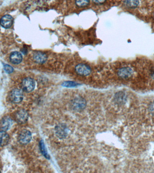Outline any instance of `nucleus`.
Segmentation results:
<instances>
[{
	"label": "nucleus",
	"mask_w": 154,
	"mask_h": 173,
	"mask_svg": "<svg viewBox=\"0 0 154 173\" xmlns=\"http://www.w3.org/2000/svg\"><path fill=\"white\" fill-rule=\"evenodd\" d=\"M80 85L79 83L73 81H66L62 84L63 87L67 88L76 87H78Z\"/></svg>",
	"instance_id": "f3484780"
},
{
	"label": "nucleus",
	"mask_w": 154,
	"mask_h": 173,
	"mask_svg": "<svg viewBox=\"0 0 154 173\" xmlns=\"http://www.w3.org/2000/svg\"><path fill=\"white\" fill-rule=\"evenodd\" d=\"M106 0H93V1L97 4H102L104 3Z\"/></svg>",
	"instance_id": "412c9836"
},
{
	"label": "nucleus",
	"mask_w": 154,
	"mask_h": 173,
	"mask_svg": "<svg viewBox=\"0 0 154 173\" xmlns=\"http://www.w3.org/2000/svg\"><path fill=\"white\" fill-rule=\"evenodd\" d=\"M33 59L37 63L43 64L47 61V56L43 52L37 51L34 54Z\"/></svg>",
	"instance_id": "f8f14e48"
},
{
	"label": "nucleus",
	"mask_w": 154,
	"mask_h": 173,
	"mask_svg": "<svg viewBox=\"0 0 154 173\" xmlns=\"http://www.w3.org/2000/svg\"><path fill=\"white\" fill-rule=\"evenodd\" d=\"M32 134L27 130H23L19 134V142L22 145H26L32 139Z\"/></svg>",
	"instance_id": "20e7f679"
},
{
	"label": "nucleus",
	"mask_w": 154,
	"mask_h": 173,
	"mask_svg": "<svg viewBox=\"0 0 154 173\" xmlns=\"http://www.w3.org/2000/svg\"><path fill=\"white\" fill-rule=\"evenodd\" d=\"M15 118L17 123L25 124L28 120V113L24 109L19 110L15 114Z\"/></svg>",
	"instance_id": "39448f33"
},
{
	"label": "nucleus",
	"mask_w": 154,
	"mask_h": 173,
	"mask_svg": "<svg viewBox=\"0 0 154 173\" xmlns=\"http://www.w3.org/2000/svg\"><path fill=\"white\" fill-rule=\"evenodd\" d=\"M10 136L6 131H0V147H4L8 143Z\"/></svg>",
	"instance_id": "ddd939ff"
},
{
	"label": "nucleus",
	"mask_w": 154,
	"mask_h": 173,
	"mask_svg": "<svg viewBox=\"0 0 154 173\" xmlns=\"http://www.w3.org/2000/svg\"><path fill=\"white\" fill-rule=\"evenodd\" d=\"M133 74V71L129 67L121 68L118 72V75L122 79H126L130 78Z\"/></svg>",
	"instance_id": "6e6552de"
},
{
	"label": "nucleus",
	"mask_w": 154,
	"mask_h": 173,
	"mask_svg": "<svg viewBox=\"0 0 154 173\" xmlns=\"http://www.w3.org/2000/svg\"><path fill=\"white\" fill-rule=\"evenodd\" d=\"M22 51L24 54H26L27 52V50L24 48H23V49H22Z\"/></svg>",
	"instance_id": "5701e85b"
},
{
	"label": "nucleus",
	"mask_w": 154,
	"mask_h": 173,
	"mask_svg": "<svg viewBox=\"0 0 154 173\" xmlns=\"http://www.w3.org/2000/svg\"><path fill=\"white\" fill-rule=\"evenodd\" d=\"M12 120L9 117H5L0 121V129L1 131H7L12 125Z\"/></svg>",
	"instance_id": "9d476101"
},
{
	"label": "nucleus",
	"mask_w": 154,
	"mask_h": 173,
	"mask_svg": "<svg viewBox=\"0 0 154 173\" xmlns=\"http://www.w3.org/2000/svg\"><path fill=\"white\" fill-rule=\"evenodd\" d=\"M22 56L21 53L18 51H14L10 54V62L13 64L18 65L22 62Z\"/></svg>",
	"instance_id": "9b49d317"
},
{
	"label": "nucleus",
	"mask_w": 154,
	"mask_h": 173,
	"mask_svg": "<svg viewBox=\"0 0 154 173\" xmlns=\"http://www.w3.org/2000/svg\"><path fill=\"white\" fill-rule=\"evenodd\" d=\"M40 149L41 151L42 155L44 156V157L47 159H49L50 158L49 155L48 154L47 151V149L45 147V145H44V143L42 140H41L39 143Z\"/></svg>",
	"instance_id": "2eb2a0df"
},
{
	"label": "nucleus",
	"mask_w": 154,
	"mask_h": 173,
	"mask_svg": "<svg viewBox=\"0 0 154 173\" xmlns=\"http://www.w3.org/2000/svg\"><path fill=\"white\" fill-rule=\"evenodd\" d=\"M1 171H0V173H1Z\"/></svg>",
	"instance_id": "b1692460"
},
{
	"label": "nucleus",
	"mask_w": 154,
	"mask_h": 173,
	"mask_svg": "<svg viewBox=\"0 0 154 173\" xmlns=\"http://www.w3.org/2000/svg\"><path fill=\"white\" fill-rule=\"evenodd\" d=\"M55 132L58 137L64 138L68 134V128L66 125L63 124H59L55 128Z\"/></svg>",
	"instance_id": "423d86ee"
},
{
	"label": "nucleus",
	"mask_w": 154,
	"mask_h": 173,
	"mask_svg": "<svg viewBox=\"0 0 154 173\" xmlns=\"http://www.w3.org/2000/svg\"><path fill=\"white\" fill-rule=\"evenodd\" d=\"M24 95L23 92L17 88L13 89L9 94V99L13 103H19L23 100Z\"/></svg>",
	"instance_id": "f257e3e1"
},
{
	"label": "nucleus",
	"mask_w": 154,
	"mask_h": 173,
	"mask_svg": "<svg viewBox=\"0 0 154 173\" xmlns=\"http://www.w3.org/2000/svg\"><path fill=\"white\" fill-rule=\"evenodd\" d=\"M149 110L151 114L154 115V102H152L149 107Z\"/></svg>",
	"instance_id": "aec40b11"
},
{
	"label": "nucleus",
	"mask_w": 154,
	"mask_h": 173,
	"mask_svg": "<svg viewBox=\"0 0 154 173\" xmlns=\"http://www.w3.org/2000/svg\"></svg>",
	"instance_id": "393cba45"
},
{
	"label": "nucleus",
	"mask_w": 154,
	"mask_h": 173,
	"mask_svg": "<svg viewBox=\"0 0 154 173\" xmlns=\"http://www.w3.org/2000/svg\"><path fill=\"white\" fill-rule=\"evenodd\" d=\"M35 87V81L32 78H25L22 81L21 83V87L25 92L29 93L34 89Z\"/></svg>",
	"instance_id": "7ed1b4c3"
},
{
	"label": "nucleus",
	"mask_w": 154,
	"mask_h": 173,
	"mask_svg": "<svg viewBox=\"0 0 154 173\" xmlns=\"http://www.w3.org/2000/svg\"><path fill=\"white\" fill-rule=\"evenodd\" d=\"M139 3V0H127L125 2L126 6L131 8H134L138 7Z\"/></svg>",
	"instance_id": "dca6fc26"
},
{
	"label": "nucleus",
	"mask_w": 154,
	"mask_h": 173,
	"mask_svg": "<svg viewBox=\"0 0 154 173\" xmlns=\"http://www.w3.org/2000/svg\"><path fill=\"white\" fill-rule=\"evenodd\" d=\"M151 76L152 78L154 79V68L151 71Z\"/></svg>",
	"instance_id": "4be33fe9"
},
{
	"label": "nucleus",
	"mask_w": 154,
	"mask_h": 173,
	"mask_svg": "<svg viewBox=\"0 0 154 173\" xmlns=\"http://www.w3.org/2000/svg\"><path fill=\"white\" fill-rule=\"evenodd\" d=\"M13 18L10 15H7L3 16L0 20V25L5 28L10 27L13 25Z\"/></svg>",
	"instance_id": "1a4fd4ad"
},
{
	"label": "nucleus",
	"mask_w": 154,
	"mask_h": 173,
	"mask_svg": "<svg viewBox=\"0 0 154 173\" xmlns=\"http://www.w3.org/2000/svg\"><path fill=\"white\" fill-rule=\"evenodd\" d=\"M71 107L76 111H81L85 108L86 102L83 97H75L71 102Z\"/></svg>",
	"instance_id": "f03ea898"
},
{
	"label": "nucleus",
	"mask_w": 154,
	"mask_h": 173,
	"mask_svg": "<svg viewBox=\"0 0 154 173\" xmlns=\"http://www.w3.org/2000/svg\"><path fill=\"white\" fill-rule=\"evenodd\" d=\"M115 100L118 104H123L126 102V95L123 92H118L115 95Z\"/></svg>",
	"instance_id": "4468645a"
},
{
	"label": "nucleus",
	"mask_w": 154,
	"mask_h": 173,
	"mask_svg": "<svg viewBox=\"0 0 154 173\" xmlns=\"http://www.w3.org/2000/svg\"><path fill=\"white\" fill-rule=\"evenodd\" d=\"M75 71L79 75L82 76H87L91 72L90 68L84 64L78 65L75 68Z\"/></svg>",
	"instance_id": "0eeeda50"
},
{
	"label": "nucleus",
	"mask_w": 154,
	"mask_h": 173,
	"mask_svg": "<svg viewBox=\"0 0 154 173\" xmlns=\"http://www.w3.org/2000/svg\"><path fill=\"white\" fill-rule=\"evenodd\" d=\"M4 69L6 73L7 74L12 73L14 71V69H13V67L9 65H4Z\"/></svg>",
	"instance_id": "6ab92c4d"
},
{
	"label": "nucleus",
	"mask_w": 154,
	"mask_h": 173,
	"mask_svg": "<svg viewBox=\"0 0 154 173\" xmlns=\"http://www.w3.org/2000/svg\"><path fill=\"white\" fill-rule=\"evenodd\" d=\"M90 0H76V4L78 7H84L89 3Z\"/></svg>",
	"instance_id": "a211bd4d"
}]
</instances>
